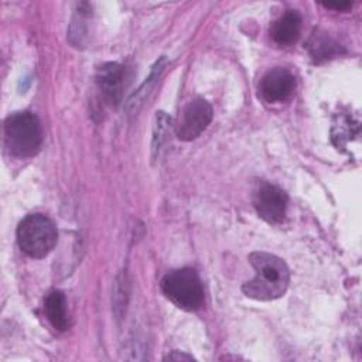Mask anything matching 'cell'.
Segmentation results:
<instances>
[{"mask_svg":"<svg viewBox=\"0 0 362 362\" xmlns=\"http://www.w3.org/2000/svg\"><path fill=\"white\" fill-rule=\"evenodd\" d=\"M321 6H324L325 8H332L337 11H346L352 7L351 1H322Z\"/></svg>","mask_w":362,"mask_h":362,"instance_id":"cell-14","label":"cell"},{"mask_svg":"<svg viewBox=\"0 0 362 362\" xmlns=\"http://www.w3.org/2000/svg\"><path fill=\"white\" fill-rule=\"evenodd\" d=\"M296 79L286 68H273L267 71L259 83L260 96L269 103L286 102L294 92Z\"/></svg>","mask_w":362,"mask_h":362,"instance_id":"cell-7","label":"cell"},{"mask_svg":"<svg viewBox=\"0 0 362 362\" xmlns=\"http://www.w3.org/2000/svg\"><path fill=\"white\" fill-rule=\"evenodd\" d=\"M44 311L51 325L58 331H65L69 327L65 296L59 290L51 291L44 301Z\"/></svg>","mask_w":362,"mask_h":362,"instance_id":"cell-10","label":"cell"},{"mask_svg":"<svg viewBox=\"0 0 362 362\" xmlns=\"http://www.w3.org/2000/svg\"><path fill=\"white\" fill-rule=\"evenodd\" d=\"M171 119L164 112H157L156 123H154V133H153V151L154 154L163 148V144L167 141L170 133Z\"/></svg>","mask_w":362,"mask_h":362,"instance_id":"cell-13","label":"cell"},{"mask_svg":"<svg viewBox=\"0 0 362 362\" xmlns=\"http://www.w3.org/2000/svg\"><path fill=\"white\" fill-rule=\"evenodd\" d=\"M249 262L255 269V277L242 286L245 296L257 301H270L286 293L290 272L280 257L267 252H252Z\"/></svg>","mask_w":362,"mask_h":362,"instance_id":"cell-1","label":"cell"},{"mask_svg":"<svg viewBox=\"0 0 362 362\" xmlns=\"http://www.w3.org/2000/svg\"><path fill=\"white\" fill-rule=\"evenodd\" d=\"M287 201V194L269 182L260 184L253 199L259 216L269 223H280L284 219Z\"/></svg>","mask_w":362,"mask_h":362,"instance_id":"cell-6","label":"cell"},{"mask_svg":"<svg viewBox=\"0 0 362 362\" xmlns=\"http://www.w3.org/2000/svg\"><path fill=\"white\" fill-rule=\"evenodd\" d=\"M300 31L301 16L296 10H287L270 27V35L273 41L284 47L294 44L300 37Z\"/></svg>","mask_w":362,"mask_h":362,"instance_id":"cell-9","label":"cell"},{"mask_svg":"<svg viewBox=\"0 0 362 362\" xmlns=\"http://www.w3.org/2000/svg\"><path fill=\"white\" fill-rule=\"evenodd\" d=\"M124 79V68L117 62L103 64L96 72V83L105 99L113 105L120 100Z\"/></svg>","mask_w":362,"mask_h":362,"instance_id":"cell-8","label":"cell"},{"mask_svg":"<svg viewBox=\"0 0 362 362\" xmlns=\"http://www.w3.org/2000/svg\"><path fill=\"white\" fill-rule=\"evenodd\" d=\"M164 296L185 311H195L204 303V287L194 269L184 267L171 270L161 280Z\"/></svg>","mask_w":362,"mask_h":362,"instance_id":"cell-4","label":"cell"},{"mask_svg":"<svg viewBox=\"0 0 362 362\" xmlns=\"http://www.w3.org/2000/svg\"><path fill=\"white\" fill-rule=\"evenodd\" d=\"M58 232L54 222L42 214L27 215L17 228L20 249L34 259L45 257L57 245Z\"/></svg>","mask_w":362,"mask_h":362,"instance_id":"cell-3","label":"cell"},{"mask_svg":"<svg viewBox=\"0 0 362 362\" xmlns=\"http://www.w3.org/2000/svg\"><path fill=\"white\" fill-rule=\"evenodd\" d=\"M307 49L310 52V57L315 62H321L328 58H332L335 54L339 52L338 44L332 41V38H329L328 35L320 34V33H315L311 35L307 44Z\"/></svg>","mask_w":362,"mask_h":362,"instance_id":"cell-11","label":"cell"},{"mask_svg":"<svg viewBox=\"0 0 362 362\" xmlns=\"http://www.w3.org/2000/svg\"><path fill=\"white\" fill-rule=\"evenodd\" d=\"M165 361H180V359H185V361H192L194 358L188 354H184V352H180V351H173L171 354H168L165 358Z\"/></svg>","mask_w":362,"mask_h":362,"instance_id":"cell-15","label":"cell"},{"mask_svg":"<svg viewBox=\"0 0 362 362\" xmlns=\"http://www.w3.org/2000/svg\"><path fill=\"white\" fill-rule=\"evenodd\" d=\"M212 106L202 98L192 99L182 110L178 123L175 126V133L178 139L184 141H191L201 136V133L208 127L212 120Z\"/></svg>","mask_w":362,"mask_h":362,"instance_id":"cell-5","label":"cell"},{"mask_svg":"<svg viewBox=\"0 0 362 362\" xmlns=\"http://www.w3.org/2000/svg\"><path fill=\"white\" fill-rule=\"evenodd\" d=\"M164 65H165V57H161V58L156 62V65L153 66L150 75L146 78V81L143 82V85L129 98V100H127V109H130V110H137V107L143 103L146 95H147V93L150 92V89L153 88L156 79H158L160 74L163 72Z\"/></svg>","mask_w":362,"mask_h":362,"instance_id":"cell-12","label":"cell"},{"mask_svg":"<svg viewBox=\"0 0 362 362\" xmlns=\"http://www.w3.org/2000/svg\"><path fill=\"white\" fill-rule=\"evenodd\" d=\"M6 147L18 158L33 157L42 143V127L38 117L30 112H17L4 122Z\"/></svg>","mask_w":362,"mask_h":362,"instance_id":"cell-2","label":"cell"}]
</instances>
